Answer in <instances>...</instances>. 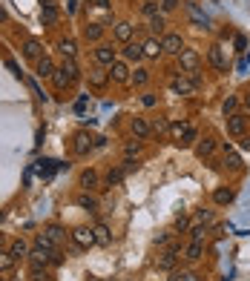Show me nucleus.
<instances>
[{"instance_id": "obj_42", "label": "nucleus", "mask_w": 250, "mask_h": 281, "mask_svg": "<svg viewBox=\"0 0 250 281\" xmlns=\"http://www.w3.org/2000/svg\"><path fill=\"white\" fill-rule=\"evenodd\" d=\"M44 232H46L49 238H52L55 244H61V241H63V229H61V227H46Z\"/></svg>"}, {"instance_id": "obj_8", "label": "nucleus", "mask_w": 250, "mask_h": 281, "mask_svg": "<svg viewBox=\"0 0 250 281\" xmlns=\"http://www.w3.org/2000/svg\"><path fill=\"white\" fill-rule=\"evenodd\" d=\"M170 89L176 95H193V92H196V83L190 78H184V72H181V75H176V78L170 80Z\"/></svg>"}, {"instance_id": "obj_7", "label": "nucleus", "mask_w": 250, "mask_h": 281, "mask_svg": "<svg viewBox=\"0 0 250 281\" xmlns=\"http://www.w3.org/2000/svg\"><path fill=\"white\" fill-rule=\"evenodd\" d=\"M115 61H118V55H115V49H112L109 43L95 46V63H98V66H112Z\"/></svg>"}, {"instance_id": "obj_39", "label": "nucleus", "mask_w": 250, "mask_h": 281, "mask_svg": "<svg viewBox=\"0 0 250 281\" xmlns=\"http://www.w3.org/2000/svg\"><path fill=\"white\" fill-rule=\"evenodd\" d=\"M130 80H133L135 86H144V83L150 80V72H147V69H135L133 75H130Z\"/></svg>"}, {"instance_id": "obj_43", "label": "nucleus", "mask_w": 250, "mask_h": 281, "mask_svg": "<svg viewBox=\"0 0 250 281\" xmlns=\"http://www.w3.org/2000/svg\"><path fill=\"white\" fill-rule=\"evenodd\" d=\"M170 281H198V278H196V272L181 270V272H173V278H170Z\"/></svg>"}, {"instance_id": "obj_5", "label": "nucleus", "mask_w": 250, "mask_h": 281, "mask_svg": "<svg viewBox=\"0 0 250 281\" xmlns=\"http://www.w3.org/2000/svg\"><path fill=\"white\" fill-rule=\"evenodd\" d=\"M179 253H181V247L179 244H173V247H167L164 253L155 258V264H158V270H173L176 267V261H179Z\"/></svg>"}, {"instance_id": "obj_36", "label": "nucleus", "mask_w": 250, "mask_h": 281, "mask_svg": "<svg viewBox=\"0 0 250 281\" xmlns=\"http://www.w3.org/2000/svg\"><path fill=\"white\" fill-rule=\"evenodd\" d=\"M32 281H52L49 278V270L44 264H32Z\"/></svg>"}, {"instance_id": "obj_51", "label": "nucleus", "mask_w": 250, "mask_h": 281, "mask_svg": "<svg viewBox=\"0 0 250 281\" xmlns=\"http://www.w3.org/2000/svg\"><path fill=\"white\" fill-rule=\"evenodd\" d=\"M176 6H179V0H164V3H161V9L164 12H173Z\"/></svg>"}, {"instance_id": "obj_34", "label": "nucleus", "mask_w": 250, "mask_h": 281, "mask_svg": "<svg viewBox=\"0 0 250 281\" xmlns=\"http://www.w3.org/2000/svg\"><path fill=\"white\" fill-rule=\"evenodd\" d=\"M138 152H141V140L135 138V140H130V144L124 147V158L133 161V158H138Z\"/></svg>"}, {"instance_id": "obj_45", "label": "nucleus", "mask_w": 250, "mask_h": 281, "mask_svg": "<svg viewBox=\"0 0 250 281\" xmlns=\"http://www.w3.org/2000/svg\"><path fill=\"white\" fill-rule=\"evenodd\" d=\"M161 29H164V18H161V15H155V18H150V32H152V35H158Z\"/></svg>"}, {"instance_id": "obj_20", "label": "nucleus", "mask_w": 250, "mask_h": 281, "mask_svg": "<svg viewBox=\"0 0 250 281\" xmlns=\"http://www.w3.org/2000/svg\"><path fill=\"white\" fill-rule=\"evenodd\" d=\"M213 152H216V140L213 138H201V140H198V147H196L198 158H210Z\"/></svg>"}, {"instance_id": "obj_35", "label": "nucleus", "mask_w": 250, "mask_h": 281, "mask_svg": "<svg viewBox=\"0 0 250 281\" xmlns=\"http://www.w3.org/2000/svg\"><path fill=\"white\" fill-rule=\"evenodd\" d=\"M84 35H87V40H101V35H104V26H101V23H90V26L84 29Z\"/></svg>"}, {"instance_id": "obj_15", "label": "nucleus", "mask_w": 250, "mask_h": 281, "mask_svg": "<svg viewBox=\"0 0 250 281\" xmlns=\"http://www.w3.org/2000/svg\"><path fill=\"white\" fill-rule=\"evenodd\" d=\"M107 80H109V72H104V66H92L90 69V83L95 89H104L107 86Z\"/></svg>"}, {"instance_id": "obj_23", "label": "nucleus", "mask_w": 250, "mask_h": 281, "mask_svg": "<svg viewBox=\"0 0 250 281\" xmlns=\"http://www.w3.org/2000/svg\"><path fill=\"white\" fill-rule=\"evenodd\" d=\"M9 253H12V258H15V261H20V258H29V253H32V250H29L26 241L20 238V241H15V244L9 247Z\"/></svg>"}, {"instance_id": "obj_44", "label": "nucleus", "mask_w": 250, "mask_h": 281, "mask_svg": "<svg viewBox=\"0 0 250 281\" xmlns=\"http://www.w3.org/2000/svg\"><path fill=\"white\" fill-rule=\"evenodd\" d=\"M213 221V210H198L196 212V224H210Z\"/></svg>"}, {"instance_id": "obj_40", "label": "nucleus", "mask_w": 250, "mask_h": 281, "mask_svg": "<svg viewBox=\"0 0 250 281\" xmlns=\"http://www.w3.org/2000/svg\"><path fill=\"white\" fill-rule=\"evenodd\" d=\"M12 264H15V258H12V253H3V250H0V272L12 270Z\"/></svg>"}, {"instance_id": "obj_11", "label": "nucleus", "mask_w": 250, "mask_h": 281, "mask_svg": "<svg viewBox=\"0 0 250 281\" xmlns=\"http://www.w3.org/2000/svg\"><path fill=\"white\" fill-rule=\"evenodd\" d=\"M207 61H210V66L219 69V72L227 69V61H224V52H222V46H219V43H213L210 49H207Z\"/></svg>"}, {"instance_id": "obj_32", "label": "nucleus", "mask_w": 250, "mask_h": 281, "mask_svg": "<svg viewBox=\"0 0 250 281\" xmlns=\"http://www.w3.org/2000/svg\"><path fill=\"white\" fill-rule=\"evenodd\" d=\"M95 238H98V244H109V241H112V232H109L107 229V224H95Z\"/></svg>"}, {"instance_id": "obj_28", "label": "nucleus", "mask_w": 250, "mask_h": 281, "mask_svg": "<svg viewBox=\"0 0 250 281\" xmlns=\"http://www.w3.org/2000/svg\"><path fill=\"white\" fill-rule=\"evenodd\" d=\"M75 201H78V207H84L87 212H95V210H98V201H95L92 195H87V193H80Z\"/></svg>"}, {"instance_id": "obj_25", "label": "nucleus", "mask_w": 250, "mask_h": 281, "mask_svg": "<svg viewBox=\"0 0 250 281\" xmlns=\"http://www.w3.org/2000/svg\"><path fill=\"white\" fill-rule=\"evenodd\" d=\"M63 72L69 75L72 83H75V80L80 78V69H78V63H75V58H63Z\"/></svg>"}, {"instance_id": "obj_19", "label": "nucleus", "mask_w": 250, "mask_h": 281, "mask_svg": "<svg viewBox=\"0 0 250 281\" xmlns=\"http://www.w3.org/2000/svg\"><path fill=\"white\" fill-rule=\"evenodd\" d=\"M150 132H152V126L144 118H133V135L138 140H144V138H150Z\"/></svg>"}, {"instance_id": "obj_3", "label": "nucleus", "mask_w": 250, "mask_h": 281, "mask_svg": "<svg viewBox=\"0 0 250 281\" xmlns=\"http://www.w3.org/2000/svg\"><path fill=\"white\" fill-rule=\"evenodd\" d=\"M247 132V118L241 112H233L227 115V135H233V138H241Z\"/></svg>"}, {"instance_id": "obj_52", "label": "nucleus", "mask_w": 250, "mask_h": 281, "mask_svg": "<svg viewBox=\"0 0 250 281\" xmlns=\"http://www.w3.org/2000/svg\"><path fill=\"white\" fill-rule=\"evenodd\" d=\"M244 46H247V40H244V37H236V49H239V52H244Z\"/></svg>"}, {"instance_id": "obj_59", "label": "nucleus", "mask_w": 250, "mask_h": 281, "mask_svg": "<svg viewBox=\"0 0 250 281\" xmlns=\"http://www.w3.org/2000/svg\"><path fill=\"white\" fill-rule=\"evenodd\" d=\"M0 20H6V12H3V9H0Z\"/></svg>"}, {"instance_id": "obj_27", "label": "nucleus", "mask_w": 250, "mask_h": 281, "mask_svg": "<svg viewBox=\"0 0 250 281\" xmlns=\"http://www.w3.org/2000/svg\"><path fill=\"white\" fill-rule=\"evenodd\" d=\"M213 201L219 204V207H224V204H230L233 201V190H227V186H219L213 193Z\"/></svg>"}, {"instance_id": "obj_18", "label": "nucleus", "mask_w": 250, "mask_h": 281, "mask_svg": "<svg viewBox=\"0 0 250 281\" xmlns=\"http://www.w3.org/2000/svg\"><path fill=\"white\" fill-rule=\"evenodd\" d=\"M184 258H187V261H198V258H204V241H190L187 250H184Z\"/></svg>"}, {"instance_id": "obj_1", "label": "nucleus", "mask_w": 250, "mask_h": 281, "mask_svg": "<svg viewBox=\"0 0 250 281\" xmlns=\"http://www.w3.org/2000/svg\"><path fill=\"white\" fill-rule=\"evenodd\" d=\"M29 261L32 264H52V267H58V264L63 261V255L58 253V250H44V247H37L35 244V250H32V253H29Z\"/></svg>"}, {"instance_id": "obj_2", "label": "nucleus", "mask_w": 250, "mask_h": 281, "mask_svg": "<svg viewBox=\"0 0 250 281\" xmlns=\"http://www.w3.org/2000/svg\"><path fill=\"white\" fill-rule=\"evenodd\" d=\"M72 241H75V247H80V250H87V247L98 244V238H95V229H90V227L72 229Z\"/></svg>"}, {"instance_id": "obj_13", "label": "nucleus", "mask_w": 250, "mask_h": 281, "mask_svg": "<svg viewBox=\"0 0 250 281\" xmlns=\"http://www.w3.org/2000/svg\"><path fill=\"white\" fill-rule=\"evenodd\" d=\"M23 55H26L29 61H40L44 58V46H40V40H35V37H26V43H23Z\"/></svg>"}, {"instance_id": "obj_14", "label": "nucleus", "mask_w": 250, "mask_h": 281, "mask_svg": "<svg viewBox=\"0 0 250 281\" xmlns=\"http://www.w3.org/2000/svg\"><path fill=\"white\" fill-rule=\"evenodd\" d=\"M133 35H135V26H133V23H127V20H118V23H115V37L121 40V43H130V40H133Z\"/></svg>"}, {"instance_id": "obj_22", "label": "nucleus", "mask_w": 250, "mask_h": 281, "mask_svg": "<svg viewBox=\"0 0 250 281\" xmlns=\"http://www.w3.org/2000/svg\"><path fill=\"white\" fill-rule=\"evenodd\" d=\"M58 52H61L63 58H75V55H78V46H75L72 37H63V40H58Z\"/></svg>"}, {"instance_id": "obj_46", "label": "nucleus", "mask_w": 250, "mask_h": 281, "mask_svg": "<svg viewBox=\"0 0 250 281\" xmlns=\"http://www.w3.org/2000/svg\"><path fill=\"white\" fill-rule=\"evenodd\" d=\"M236 106H239V98H227V101H224V115H233L236 112Z\"/></svg>"}, {"instance_id": "obj_60", "label": "nucleus", "mask_w": 250, "mask_h": 281, "mask_svg": "<svg viewBox=\"0 0 250 281\" xmlns=\"http://www.w3.org/2000/svg\"><path fill=\"white\" fill-rule=\"evenodd\" d=\"M87 3H98V0H87Z\"/></svg>"}, {"instance_id": "obj_10", "label": "nucleus", "mask_w": 250, "mask_h": 281, "mask_svg": "<svg viewBox=\"0 0 250 281\" xmlns=\"http://www.w3.org/2000/svg\"><path fill=\"white\" fill-rule=\"evenodd\" d=\"M130 75H133V72H130V66H127L124 61H115L109 66V78L115 80V83H130Z\"/></svg>"}, {"instance_id": "obj_16", "label": "nucleus", "mask_w": 250, "mask_h": 281, "mask_svg": "<svg viewBox=\"0 0 250 281\" xmlns=\"http://www.w3.org/2000/svg\"><path fill=\"white\" fill-rule=\"evenodd\" d=\"M55 69H58V66H55V63L49 61L46 55H44V58H40V61L35 63V75H37V78H52V75H55Z\"/></svg>"}, {"instance_id": "obj_12", "label": "nucleus", "mask_w": 250, "mask_h": 281, "mask_svg": "<svg viewBox=\"0 0 250 281\" xmlns=\"http://www.w3.org/2000/svg\"><path fill=\"white\" fill-rule=\"evenodd\" d=\"M187 15H190V20H193L196 26L210 29V15H204V12L198 9V3H187Z\"/></svg>"}, {"instance_id": "obj_38", "label": "nucleus", "mask_w": 250, "mask_h": 281, "mask_svg": "<svg viewBox=\"0 0 250 281\" xmlns=\"http://www.w3.org/2000/svg\"><path fill=\"white\" fill-rule=\"evenodd\" d=\"M55 167H58V164H55V161H37V172H40V178H49V175H52V169Z\"/></svg>"}, {"instance_id": "obj_37", "label": "nucleus", "mask_w": 250, "mask_h": 281, "mask_svg": "<svg viewBox=\"0 0 250 281\" xmlns=\"http://www.w3.org/2000/svg\"><path fill=\"white\" fill-rule=\"evenodd\" d=\"M150 126H152V132H155V135H164V132H170V121H167V118H155Z\"/></svg>"}, {"instance_id": "obj_9", "label": "nucleus", "mask_w": 250, "mask_h": 281, "mask_svg": "<svg viewBox=\"0 0 250 281\" xmlns=\"http://www.w3.org/2000/svg\"><path fill=\"white\" fill-rule=\"evenodd\" d=\"M179 58H181V69L187 72V75H190V72H198V63H201V58H198L196 49H184Z\"/></svg>"}, {"instance_id": "obj_31", "label": "nucleus", "mask_w": 250, "mask_h": 281, "mask_svg": "<svg viewBox=\"0 0 250 281\" xmlns=\"http://www.w3.org/2000/svg\"><path fill=\"white\" fill-rule=\"evenodd\" d=\"M40 20H44V26H55V23H58V9H55V6H44Z\"/></svg>"}, {"instance_id": "obj_47", "label": "nucleus", "mask_w": 250, "mask_h": 281, "mask_svg": "<svg viewBox=\"0 0 250 281\" xmlns=\"http://www.w3.org/2000/svg\"><path fill=\"white\" fill-rule=\"evenodd\" d=\"M141 12L147 15V18H155V15H158V3H144Z\"/></svg>"}, {"instance_id": "obj_21", "label": "nucleus", "mask_w": 250, "mask_h": 281, "mask_svg": "<svg viewBox=\"0 0 250 281\" xmlns=\"http://www.w3.org/2000/svg\"><path fill=\"white\" fill-rule=\"evenodd\" d=\"M190 132V123L187 121H176V123H170V135H173V140L176 144H181V138Z\"/></svg>"}, {"instance_id": "obj_41", "label": "nucleus", "mask_w": 250, "mask_h": 281, "mask_svg": "<svg viewBox=\"0 0 250 281\" xmlns=\"http://www.w3.org/2000/svg\"><path fill=\"white\" fill-rule=\"evenodd\" d=\"M190 236H193V241H204V238H207V227H204V224H196V227L190 229Z\"/></svg>"}, {"instance_id": "obj_24", "label": "nucleus", "mask_w": 250, "mask_h": 281, "mask_svg": "<svg viewBox=\"0 0 250 281\" xmlns=\"http://www.w3.org/2000/svg\"><path fill=\"white\" fill-rule=\"evenodd\" d=\"M144 58H158L161 55V40L158 37H150V40H144Z\"/></svg>"}, {"instance_id": "obj_6", "label": "nucleus", "mask_w": 250, "mask_h": 281, "mask_svg": "<svg viewBox=\"0 0 250 281\" xmlns=\"http://www.w3.org/2000/svg\"><path fill=\"white\" fill-rule=\"evenodd\" d=\"M72 140H75V144H72L75 155H87V152H90L92 147H95V138H92L90 132H84V129L75 132V138H72Z\"/></svg>"}, {"instance_id": "obj_58", "label": "nucleus", "mask_w": 250, "mask_h": 281, "mask_svg": "<svg viewBox=\"0 0 250 281\" xmlns=\"http://www.w3.org/2000/svg\"><path fill=\"white\" fill-rule=\"evenodd\" d=\"M44 6H55V0H44Z\"/></svg>"}, {"instance_id": "obj_26", "label": "nucleus", "mask_w": 250, "mask_h": 281, "mask_svg": "<svg viewBox=\"0 0 250 281\" xmlns=\"http://www.w3.org/2000/svg\"><path fill=\"white\" fill-rule=\"evenodd\" d=\"M80 186H84V190H95V186H98V172H95V169H87V172L80 175Z\"/></svg>"}, {"instance_id": "obj_17", "label": "nucleus", "mask_w": 250, "mask_h": 281, "mask_svg": "<svg viewBox=\"0 0 250 281\" xmlns=\"http://www.w3.org/2000/svg\"><path fill=\"white\" fill-rule=\"evenodd\" d=\"M121 52H124L127 61H141V58H144V46L138 43V40H130V43H124Z\"/></svg>"}, {"instance_id": "obj_30", "label": "nucleus", "mask_w": 250, "mask_h": 281, "mask_svg": "<svg viewBox=\"0 0 250 281\" xmlns=\"http://www.w3.org/2000/svg\"><path fill=\"white\" fill-rule=\"evenodd\" d=\"M52 80H55V89H66V86L72 83V80H69V75L63 72V66H58V69H55Z\"/></svg>"}, {"instance_id": "obj_56", "label": "nucleus", "mask_w": 250, "mask_h": 281, "mask_svg": "<svg viewBox=\"0 0 250 281\" xmlns=\"http://www.w3.org/2000/svg\"><path fill=\"white\" fill-rule=\"evenodd\" d=\"M244 109H250V92L244 95Z\"/></svg>"}, {"instance_id": "obj_4", "label": "nucleus", "mask_w": 250, "mask_h": 281, "mask_svg": "<svg viewBox=\"0 0 250 281\" xmlns=\"http://www.w3.org/2000/svg\"><path fill=\"white\" fill-rule=\"evenodd\" d=\"M161 52H164V55H181V52H184V40H181V35L170 32V35L161 37Z\"/></svg>"}, {"instance_id": "obj_33", "label": "nucleus", "mask_w": 250, "mask_h": 281, "mask_svg": "<svg viewBox=\"0 0 250 281\" xmlns=\"http://www.w3.org/2000/svg\"><path fill=\"white\" fill-rule=\"evenodd\" d=\"M124 167H115V169H109L107 172V186H115V184H121V181H124Z\"/></svg>"}, {"instance_id": "obj_50", "label": "nucleus", "mask_w": 250, "mask_h": 281, "mask_svg": "<svg viewBox=\"0 0 250 281\" xmlns=\"http://www.w3.org/2000/svg\"><path fill=\"white\" fill-rule=\"evenodd\" d=\"M193 140H196V129L190 126V132H187V135H184V138H181V144H179V147H190Z\"/></svg>"}, {"instance_id": "obj_55", "label": "nucleus", "mask_w": 250, "mask_h": 281, "mask_svg": "<svg viewBox=\"0 0 250 281\" xmlns=\"http://www.w3.org/2000/svg\"><path fill=\"white\" fill-rule=\"evenodd\" d=\"M241 150L250 152V135H244V138H241Z\"/></svg>"}, {"instance_id": "obj_54", "label": "nucleus", "mask_w": 250, "mask_h": 281, "mask_svg": "<svg viewBox=\"0 0 250 281\" xmlns=\"http://www.w3.org/2000/svg\"><path fill=\"white\" fill-rule=\"evenodd\" d=\"M66 9H69V15H75V9H78V0H66Z\"/></svg>"}, {"instance_id": "obj_57", "label": "nucleus", "mask_w": 250, "mask_h": 281, "mask_svg": "<svg viewBox=\"0 0 250 281\" xmlns=\"http://www.w3.org/2000/svg\"><path fill=\"white\" fill-rule=\"evenodd\" d=\"M3 244H6V238H3V232H0V250H3Z\"/></svg>"}, {"instance_id": "obj_49", "label": "nucleus", "mask_w": 250, "mask_h": 281, "mask_svg": "<svg viewBox=\"0 0 250 281\" xmlns=\"http://www.w3.org/2000/svg\"><path fill=\"white\" fill-rule=\"evenodd\" d=\"M155 241V247H164V244H170V232H158V236L152 238Z\"/></svg>"}, {"instance_id": "obj_48", "label": "nucleus", "mask_w": 250, "mask_h": 281, "mask_svg": "<svg viewBox=\"0 0 250 281\" xmlns=\"http://www.w3.org/2000/svg\"><path fill=\"white\" fill-rule=\"evenodd\" d=\"M187 227H190V218H187V215H179V218H176V229H179V232H184Z\"/></svg>"}, {"instance_id": "obj_29", "label": "nucleus", "mask_w": 250, "mask_h": 281, "mask_svg": "<svg viewBox=\"0 0 250 281\" xmlns=\"http://www.w3.org/2000/svg\"><path fill=\"white\" fill-rule=\"evenodd\" d=\"M224 164H227L230 169H239V167H241L239 152H236V150H230V147H224Z\"/></svg>"}, {"instance_id": "obj_53", "label": "nucleus", "mask_w": 250, "mask_h": 281, "mask_svg": "<svg viewBox=\"0 0 250 281\" xmlns=\"http://www.w3.org/2000/svg\"><path fill=\"white\" fill-rule=\"evenodd\" d=\"M6 66L12 69V75H18V78H20V69H18V63H15V61H6Z\"/></svg>"}]
</instances>
